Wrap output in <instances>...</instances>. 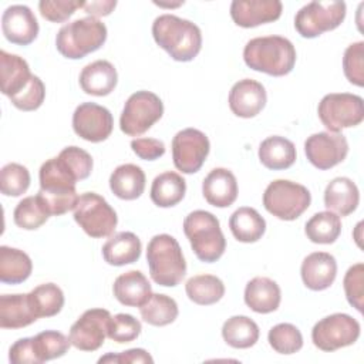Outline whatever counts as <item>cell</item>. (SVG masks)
<instances>
[{
    "instance_id": "47",
    "label": "cell",
    "mask_w": 364,
    "mask_h": 364,
    "mask_svg": "<svg viewBox=\"0 0 364 364\" xmlns=\"http://www.w3.org/2000/svg\"><path fill=\"white\" fill-rule=\"evenodd\" d=\"M343 287L346 293L347 301L357 309L360 313L363 311V296H364V264L355 263L344 274Z\"/></svg>"
},
{
    "instance_id": "2",
    "label": "cell",
    "mask_w": 364,
    "mask_h": 364,
    "mask_svg": "<svg viewBox=\"0 0 364 364\" xmlns=\"http://www.w3.org/2000/svg\"><path fill=\"white\" fill-rule=\"evenodd\" d=\"M38 178L40 191L37 195L50 216H60L75 208L78 202L75 183L78 181L58 156L50 158L41 165Z\"/></svg>"
},
{
    "instance_id": "9",
    "label": "cell",
    "mask_w": 364,
    "mask_h": 364,
    "mask_svg": "<svg viewBox=\"0 0 364 364\" xmlns=\"http://www.w3.org/2000/svg\"><path fill=\"white\" fill-rule=\"evenodd\" d=\"M74 220L88 236L98 239L114 233L118 216L102 196L95 192H85L78 196Z\"/></svg>"
},
{
    "instance_id": "7",
    "label": "cell",
    "mask_w": 364,
    "mask_h": 364,
    "mask_svg": "<svg viewBox=\"0 0 364 364\" xmlns=\"http://www.w3.org/2000/svg\"><path fill=\"white\" fill-rule=\"evenodd\" d=\"M311 195L304 185L287 179H276L263 193L264 209L280 220H294L310 206Z\"/></svg>"
},
{
    "instance_id": "44",
    "label": "cell",
    "mask_w": 364,
    "mask_h": 364,
    "mask_svg": "<svg viewBox=\"0 0 364 364\" xmlns=\"http://www.w3.org/2000/svg\"><path fill=\"white\" fill-rule=\"evenodd\" d=\"M141 321L127 313H119L109 320L108 337L119 344L134 341L141 334Z\"/></svg>"
},
{
    "instance_id": "36",
    "label": "cell",
    "mask_w": 364,
    "mask_h": 364,
    "mask_svg": "<svg viewBox=\"0 0 364 364\" xmlns=\"http://www.w3.org/2000/svg\"><path fill=\"white\" fill-rule=\"evenodd\" d=\"M304 233L313 243H334L341 233V219L331 210L317 212L306 222Z\"/></svg>"
},
{
    "instance_id": "37",
    "label": "cell",
    "mask_w": 364,
    "mask_h": 364,
    "mask_svg": "<svg viewBox=\"0 0 364 364\" xmlns=\"http://www.w3.org/2000/svg\"><path fill=\"white\" fill-rule=\"evenodd\" d=\"M139 313L145 323L155 327H162L173 323L179 314V310L172 297L161 293H152L149 300L139 307Z\"/></svg>"
},
{
    "instance_id": "25",
    "label": "cell",
    "mask_w": 364,
    "mask_h": 364,
    "mask_svg": "<svg viewBox=\"0 0 364 364\" xmlns=\"http://www.w3.org/2000/svg\"><path fill=\"white\" fill-rule=\"evenodd\" d=\"M360 202L357 185L346 176H337L328 182L324 191V206L338 216L353 213Z\"/></svg>"
},
{
    "instance_id": "40",
    "label": "cell",
    "mask_w": 364,
    "mask_h": 364,
    "mask_svg": "<svg viewBox=\"0 0 364 364\" xmlns=\"http://www.w3.org/2000/svg\"><path fill=\"white\" fill-rule=\"evenodd\" d=\"M33 341L40 364L48 360L63 357L71 346L70 337H65L63 333L55 330L41 331L33 337Z\"/></svg>"
},
{
    "instance_id": "32",
    "label": "cell",
    "mask_w": 364,
    "mask_h": 364,
    "mask_svg": "<svg viewBox=\"0 0 364 364\" xmlns=\"http://www.w3.org/2000/svg\"><path fill=\"white\" fill-rule=\"evenodd\" d=\"M186 192L185 179L173 172L166 171L155 176L151 185V200L159 208H171L178 205Z\"/></svg>"
},
{
    "instance_id": "51",
    "label": "cell",
    "mask_w": 364,
    "mask_h": 364,
    "mask_svg": "<svg viewBox=\"0 0 364 364\" xmlns=\"http://www.w3.org/2000/svg\"><path fill=\"white\" fill-rule=\"evenodd\" d=\"M98 363H154V358L144 348H131L118 354L109 353L101 357Z\"/></svg>"
},
{
    "instance_id": "41",
    "label": "cell",
    "mask_w": 364,
    "mask_h": 364,
    "mask_svg": "<svg viewBox=\"0 0 364 364\" xmlns=\"http://www.w3.org/2000/svg\"><path fill=\"white\" fill-rule=\"evenodd\" d=\"M267 340L270 347L279 354H293L303 347V336L300 330L290 323L273 326L269 330Z\"/></svg>"
},
{
    "instance_id": "3",
    "label": "cell",
    "mask_w": 364,
    "mask_h": 364,
    "mask_svg": "<svg viewBox=\"0 0 364 364\" xmlns=\"http://www.w3.org/2000/svg\"><path fill=\"white\" fill-rule=\"evenodd\" d=\"M245 64L259 73L273 77L287 75L296 64L293 43L282 36L256 37L243 48Z\"/></svg>"
},
{
    "instance_id": "16",
    "label": "cell",
    "mask_w": 364,
    "mask_h": 364,
    "mask_svg": "<svg viewBox=\"0 0 364 364\" xmlns=\"http://www.w3.org/2000/svg\"><path fill=\"white\" fill-rule=\"evenodd\" d=\"M112 128V114L95 102H82L73 114L74 132L88 142L105 141L111 135Z\"/></svg>"
},
{
    "instance_id": "34",
    "label": "cell",
    "mask_w": 364,
    "mask_h": 364,
    "mask_svg": "<svg viewBox=\"0 0 364 364\" xmlns=\"http://www.w3.org/2000/svg\"><path fill=\"white\" fill-rule=\"evenodd\" d=\"M186 296L199 306H210L225 296L223 282L213 274H196L185 284Z\"/></svg>"
},
{
    "instance_id": "28",
    "label": "cell",
    "mask_w": 364,
    "mask_h": 364,
    "mask_svg": "<svg viewBox=\"0 0 364 364\" xmlns=\"http://www.w3.org/2000/svg\"><path fill=\"white\" fill-rule=\"evenodd\" d=\"M145 182V173L141 166L135 164H122L112 171L109 176V189L119 199L134 200L144 193Z\"/></svg>"
},
{
    "instance_id": "50",
    "label": "cell",
    "mask_w": 364,
    "mask_h": 364,
    "mask_svg": "<svg viewBox=\"0 0 364 364\" xmlns=\"http://www.w3.org/2000/svg\"><path fill=\"white\" fill-rule=\"evenodd\" d=\"M9 360L13 364H40L33 337H24L17 340L9 350Z\"/></svg>"
},
{
    "instance_id": "49",
    "label": "cell",
    "mask_w": 364,
    "mask_h": 364,
    "mask_svg": "<svg viewBox=\"0 0 364 364\" xmlns=\"http://www.w3.org/2000/svg\"><path fill=\"white\" fill-rule=\"evenodd\" d=\"M131 149L144 161H155L165 154V144L156 138H135L131 141Z\"/></svg>"
},
{
    "instance_id": "17",
    "label": "cell",
    "mask_w": 364,
    "mask_h": 364,
    "mask_svg": "<svg viewBox=\"0 0 364 364\" xmlns=\"http://www.w3.org/2000/svg\"><path fill=\"white\" fill-rule=\"evenodd\" d=\"M282 10L279 0H235L230 4V17L236 26L250 28L276 21Z\"/></svg>"
},
{
    "instance_id": "35",
    "label": "cell",
    "mask_w": 364,
    "mask_h": 364,
    "mask_svg": "<svg viewBox=\"0 0 364 364\" xmlns=\"http://www.w3.org/2000/svg\"><path fill=\"white\" fill-rule=\"evenodd\" d=\"M222 337L233 348H249L259 340V326L247 316H232L223 323Z\"/></svg>"
},
{
    "instance_id": "19",
    "label": "cell",
    "mask_w": 364,
    "mask_h": 364,
    "mask_svg": "<svg viewBox=\"0 0 364 364\" xmlns=\"http://www.w3.org/2000/svg\"><path fill=\"white\" fill-rule=\"evenodd\" d=\"M228 101L230 111L236 117L253 118L264 108L267 94L262 82L252 78H243L233 84Z\"/></svg>"
},
{
    "instance_id": "31",
    "label": "cell",
    "mask_w": 364,
    "mask_h": 364,
    "mask_svg": "<svg viewBox=\"0 0 364 364\" xmlns=\"http://www.w3.org/2000/svg\"><path fill=\"white\" fill-rule=\"evenodd\" d=\"M229 228L233 237L242 243H255L266 232V220L253 208L242 206L229 218Z\"/></svg>"
},
{
    "instance_id": "38",
    "label": "cell",
    "mask_w": 364,
    "mask_h": 364,
    "mask_svg": "<svg viewBox=\"0 0 364 364\" xmlns=\"http://www.w3.org/2000/svg\"><path fill=\"white\" fill-rule=\"evenodd\" d=\"M50 213L38 195L27 196L17 203L13 212L14 223L24 230H36L47 222Z\"/></svg>"
},
{
    "instance_id": "33",
    "label": "cell",
    "mask_w": 364,
    "mask_h": 364,
    "mask_svg": "<svg viewBox=\"0 0 364 364\" xmlns=\"http://www.w3.org/2000/svg\"><path fill=\"white\" fill-rule=\"evenodd\" d=\"M33 270L31 259L20 249L0 247V280L7 284H18L26 282Z\"/></svg>"
},
{
    "instance_id": "15",
    "label": "cell",
    "mask_w": 364,
    "mask_h": 364,
    "mask_svg": "<svg viewBox=\"0 0 364 364\" xmlns=\"http://www.w3.org/2000/svg\"><path fill=\"white\" fill-rule=\"evenodd\" d=\"M309 162L320 171H327L341 164L348 154V142L340 132L323 131L310 135L304 142Z\"/></svg>"
},
{
    "instance_id": "20",
    "label": "cell",
    "mask_w": 364,
    "mask_h": 364,
    "mask_svg": "<svg viewBox=\"0 0 364 364\" xmlns=\"http://www.w3.org/2000/svg\"><path fill=\"white\" fill-rule=\"evenodd\" d=\"M300 274L304 286L314 291L328 289L337 276V262L327 252H314L304 257Z\"/></svg>"
},
{
    "instance_id": "29",
    "label": "cell",
    "mask_w": 364,
    "mask_h": 364,
    "mask_svg": "<svg viewBox=\"0 0 364 364\" xmlns=\"http://www.w3.org/2000/svg\"><path fill=\"white\" fill-rule=\"evenodd\" d=\"M0 74L1 92L9 98L18 94L28 84L33 75L24 58L4 50L0 51Z\"/></svg>"
},
{
    "instance_id": "27",
    "label": "cell",
    "mask_w": 364,
    "mask_h": 364,
    "mask_svg": "<svg viewBox=\"0 0 364 364\" xmlns=\"http://www.w3.org/2000/svg\"><path fill=\"white\" fill-rule=\"evenodd\" d=\"M142 245L132 232H118L102 246V257L111 266H125L135 263L141 256Z\"/></svg>"
},
{
    "instance_id": "21",
    "label": "cell",
    "mask_w": 364,
    "mask_h": 364,
    "mask_svg": "<svg viewBox=\"0 0 364 364\" xmlns=\"http://www.w3.org/2000/svg\"><path fill=\"white\" fill-rule=\"evenodd\" d=\"M237 181L232 171L226 168L212 169L202 182L205 200L215 208H228L237 198Z\"/></svg>"
},
{
    "instance_id": "4",
    "label": "cell",
    "mask_w": 364,
    "mask_h": 364,
    "mask_svg": "<svg viewBox=\"0 0 364 364\" xmlns=\"http://www.w3.org/2000/svg\"><path fill=\"white\" fill-rule=\"evenodd\" d=\"M151 279L164 287L178 286L186 274V262L178 240L166 233L155 235L146 247Z\"/></svg>"
},
{
    "instance_id": "11",
    "label": "cell",
    "mask_w": 364,
    "mask_h": 364,
    "mask_svg": "<svg viewBox=\"0 0 364 364\" xmlns=\"http://www.w3.org/2000/svg\"><path fill=\"white\" fill-rule=\"evenodd\" d=\"M164 114L161 98L151 91H136L127 100L121 118L119 128L128 136H139L146 132Z\"/></svg>"
},
{
    "instance_id": "30",
    "label": "cell",
    "mask_w": 364,
    "mask_h": 364,
    "mask_svg": "<svg viewBox=\"0 0 364 364\" xmlns=\"http://www.w3.org/2000/svg\"><path fill=\"white\" fill-rule=\"evenodd\" d=\"M294 144L280 135H273L262 141L259 145V161L263 166L272 171L290 168L296 162Z\"/></svg>"
},
{
    "instance_id": "52",
    "label": "cell",
    "mask_w": 364,
    "mask_h": 364,
    "mask_svg": "<svg viewBox=\"0 0 364 364\" xmlns=\"http://www.w3.org/2000/svg\"><path fill=\"white\" fill-rule=\"evenodd\" d=\"M117 1L115 0H98V1H85L84 11L90 14V17H102L112 13L115 9Z\"/></svg>"
},
{
    "instance_id": "1",
    "label": "cell",
    "mask_w": 364,
    "mask_h": 364,
    "mask_svg": "<svg viewBox=\"0 0 364 364\" xmlns=\"http://www.w3.org/2000/svg\"><path fill=\"white\" fill-rule=\"evenodd\" d=\"M152 36L155 43L175 61H192L202 48L200 28L173 14L156 17L152 23Z\"/></svg>"
},
{
    "instance_id": "42",
    "label": "cell",
    "mask_w": 364,
    "mask_h": 364,
    "mask_svg": "<svg viewBox=\"0 0 364 364\" xmlns=\"http://www.w3.org/2000/svg\"><path fill=\"white\" fill-rule=\"evenodd\" d=\"M30 172L26 166L10 162L0 171V191L4 196H20L30 186Z\"/></svg>"
},
{
    "instance_id": "39",
    "label": "cell",
    "mask_w": 364,
    "mask_h": 364,
    "mask_svg": "<svg viewBox=\"0 0 364 364\" xmlns=\"http://www.w3.org/2000/svg\"><path fill=\"white\" fill-rule=\"evenodd\" d=\"M30 299L37 317H53L58 314L64 306V293L54 283H44L34 287Z\"/></svg>"
},
{
    "instance_id": "5",
    "label": "cell",
    "mask_w": 364,
    "mask_h": 364,
    "mask_svg": "<svg viewBox=\"0 0 364 364\" xmlns=\"http://www.w3.org/2000/svg\"><path fill=\"white\" fill-rule=\"evenodd\" d=\"M183 233L195 256L205 263H213L226 250V239L219 219L208 210H193L183 220Z\"/></svg>"
},
{
    "instance_id": "8",
    "label": "cell",
    "mask_w": 364,
    "mask_h": 364,
    "mask_svg": "<svg viewBox=\"0 0 364 364\" xmlns=\"http://www.w3.org/2000/svg\"><path fill=\"white\" fill-rule=\"evenodd\" d=\"M321 124L330 132L357 127L364 119V102L360 95L350 92H331L321 98L317 107Z\"/></svg>"
},
{
    "instance_id": "26",
    "label": "cell",
    "mask_w": 364,
    "mask_h": 364,
    "mask_svg": "<svg viewBox=\"0 0 364 364\" xmlns=\"http://www.w3.org/2000/svg\"><path fill=\"white\" fill-rule=\"evenodd\" d=\"M30 294L0 296V327L23 328L37 320Z\"/></svg>"
},
{
    "instance_id": "12",
    "label": "cell",
    "mask_w": 364,
    "mask_h": 364,
    "mask_svg": "<svg viewBox=\"0 0 364 364\" xmlns=\"http://www.w3.org/2000/svg\"><path fill=\"white\" fill-rule=\"evenodd\" d=\"M360 323L346 314L334 313L318 320L311 330V341L321 351H336L354 344L360 337Z\"/></svg>"
},
{
    "instance_id": "46",
    "label": "cell",
    "mask_w": 364,
    "mask_h": 364,
    "mask_svg": "<svg viewBox=\"0 0 364 364\" xmlns=\"http://www.w3.org/2000/svg\"><path fill=\"white\" fill-rule=\"evenodd\" d=\"M58 158L67 165V168L73 172L77 181L87 179L92 171V158L91 155L84 151L82 148H78L75 145L65 146L60 154Z\"/></svg>"
},
{
    "instance_id": "10",
    "label": "cell",
    "mask_w": 364,
    "mask_h": 364,
    "mask_svg": "<svg viewBox=\"0 0 364 364\" xmlns=\"http://www.w3.org/2000/svg\"><path fill=\"white\" fill-rule=\"evenodd\" d=\"M346 11L344 1H310L297 11L294 27L303 38H316L337 28L344 21Z\"/></svg>"
},
{
    "instance_id": "48",
    "label": "cell",
    "mask_w": 364,
    "mask_h": 364,
    "mask_svg": "<svg viewBox=\"0 0 364 364\" xmlns=\"http://www.w3.org/2000/svg\"><path fill=\"white\" fill-rule=\"evenodd\" d=\"M85 1L80 0H41L38 3L40 14L51 23H64L77 9H82Z\"/></svg>"
},
{
    "instance_id": "6",
    "label": "cell",
    "mask_w": 364,
    "mask_h": 364,
    "mask_svg": "<svg viewBox=\"0 0 364 364\" xmlns=\"http://www.w3.org/2000/svg\"><path fill=\"white\" fill-rule=\"evenodd\" d=\"M107 40L105 24L95 17L77 18L64 24L55 36L58 53L70 60H80L100 50Z\"/></svg>"
},
{
    "instance_id": "45",
    "label": "cell",
    "mask_w": 364,
    "mask_h": 364,
    "mask_svg": "<svg viewBox=\"0 0 364 364\" xmlns=\"http://www.w3.org/2000/svg\"><path fill=\"white\" fill-rule=\"evenodd\" d=\"M46 98V87L37 75H31L28 84L10 98L11 104L21 111H34L41 107Z\"/></svg>"
},
{
    "instance_id": "13",
    "label": "cell",
    "mask_w": 364,
    "mask_h": 364,
    "mask_svg": "<svg viewBox=\"0 0 364 364\" xmlns=\"http://www.w3.org/2000/svg\"><path fill=\"white\" fill-rule=\"evenodd\" d=\"M210 151L208 136L195 128L179 131L172 139L173 165L182 173L198 172Z\"/></svg>"
},
{
    "instance_id": "43",
    "label": "cell",
    "mask_w": 364,
    "mask_h": 364,
    "mask_svg": "<svg viewBox=\"0 0 364 364\" xmlns=\"http://www.w3.org/2000/svg\"><path fill=\"white\" fill-rule=\"evenodd\" d=\"M343 71L346 78L357 85H364V41L350 44L343 55Z\"/></svg>"
},
{
    "instance_id": "23",
    "label": "cell",
    "mask_w": 364,
    "mask_h": 364,
    "mask_svg": "<svg viewBox=\"0 0 364 364\" xmlns=\"http://www.w3.org/2000/svg\"><path fill=\"white\" fill-rule=\"evenodd\" d=\"M112 293L121 304L141 307L152 296V287L142 272L129 270L115 279Z\"/></svg>"
},
{
    "instance_id": "14",
    "label": "cell",
    "mask_w": 364,
    "mask_h": 364,
    "mask_svg": "<svg viewBox=\"0 0 364 364\" xmlns=\"http://www.w3.org/2000/svg\"><path fill=\"white\" fill-rule=\"evenodd\" d=\"M111 317V313L105 309L85 310L70 328L71 346L81 351L98 350L108 337Z\"/></svg>"
},
{
    "instance_id": "22",
    "label": "cell",
    "mask_w": 364,
    "mask_h": 364,
    "mask_svg": "<svg viewBox=\"0 0 364 364\" xmlns=\"http://www.w3.org/2000/svg\"><path fill=\"white\" fill-rule=\"evenodd\" d=\"M80 87L85 94L105 97L114 91L118 82L115 67L107 60H97L87 64L80 73Z\"/></svg>"
},
{
    "instance_id": "18",
    "label": "cell",
    "mask_w": 364,
    "mask_h": 364,
    "mask_svg": "<svg viewBox=\"0 0 364 364\" xmlns=\"http://www.w3.org/2000/svg\"><path fill=\"white\" fill-rule=\"evenodd\" d=\"M1 30L4 37L17 46H28L37 38L38 21L30 7L13 4L1 16Z\"/></svg>"
},
{
    "instance_id": "24",
    "label": "cell",
    "mask_w": 364,
    "mask_h": 364,
    "mask_svg": "<svg viewBox=\"0 0 364 364\" xmlns=\"http://www.w3.org/2000/svg\"><path fill=\"white\" fill-rule=\"evenodd\" d=\"M282 291L279 284L263 276L253 277L245 287V303L255 313L267 314L279 309Z\"/></svg>"
}]
</instances>
